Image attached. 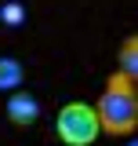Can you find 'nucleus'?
I'll return each mask as SVG.
<instances>
[{
  "instance_id": "39448f33",
  "label": "nucleus",
  "mask_w": 138,
  "mask_h": 146,
  "mask_svg": "<svg viewBox=\"0 0 138 146\" xmlns=\"http://www.w3.org/2000/svg\"><path fill=\"white\" fill-rule=\"evenodd\" d=\"M22 80H26L22 62H18V58H11V55H0V91L7 95V91L22 88Z\"/></svg>"
},
{
  "instance_id": "20e7f679",
  "label": "nucleus",
  "mask_w": 138,
  "mask_h": 146,
  "mask_svg": "<svg viewBox=\"0 0 138 146\" xmlns=\"http://www.w3.org/2000/svg\"><path fill=\"white\" fill-rule=\"evenodd\" d=\"M116 73H127L138 80V36H124L120 40V51H116Z\"/></svg>"
},
{
  "instance_id": "7ed1b4c3",
  "label": "nucleus",
  "mask_w": 138,
  "mask_h": 146,
  "mask_svg": "<svg viewBox=\"0 0 138 146\" xmlns=\"http://www.w3.org/2000/svg\"><path fill=\"white\" fill-rule=\"evenodd\" d=\"M4 110H7V121H11L15 128H33L36 121H40V99H36L33 91H26V88L7 91Z\"/></svg>"
},
{
  "instance_id": "423d86ee",
  "label": "nucleus",
  "mask_w": 138,
  "mask_h": 146,
  "mask_svg": "<svg viewBox=\"0 0 138 146\" xmlns=\"http://www.w3.org/2000/svg\"><path fill=\"white\" fill-rule=\"evenodd\" d=\"M4 18H7V22L15 18V22H18V18H22V11H18V7H4Z\"/></svg>"
},
{
  "instance_id": "f03ea898",
  "label": "nucleus",
  "mask_w": 138,
  "mask_h": 146,
  "mask_svg": "<svg viewBox=\"0 0 138 146\" xmlns=\"http://www.w3.org/2000/svg\"><path fill=\"white\" fill-rule=\"evenodd\" d=\"M55 135L58 143L66 146H95L102 128H98V117H95V106L76 99V102H66L55 117Z\"/></svg>"
},
{
  "instance_id": "f257e3e1",
  "label": "nucleus",
  "mask_w": 138,
  "mask_h": 146,
  "mask_svg": "<svg viewBox=\"0 0 138 146\" xmlns=\"http://www.w3.org/2000/svg\"><path fill=\"white\" fill-rule=\"evenodd\" d=\"M95 117L98 128L113 139H127L138 128V80L127 73H109L102 88V99L95 102Z\"/></svg>"
}]
</instances>
